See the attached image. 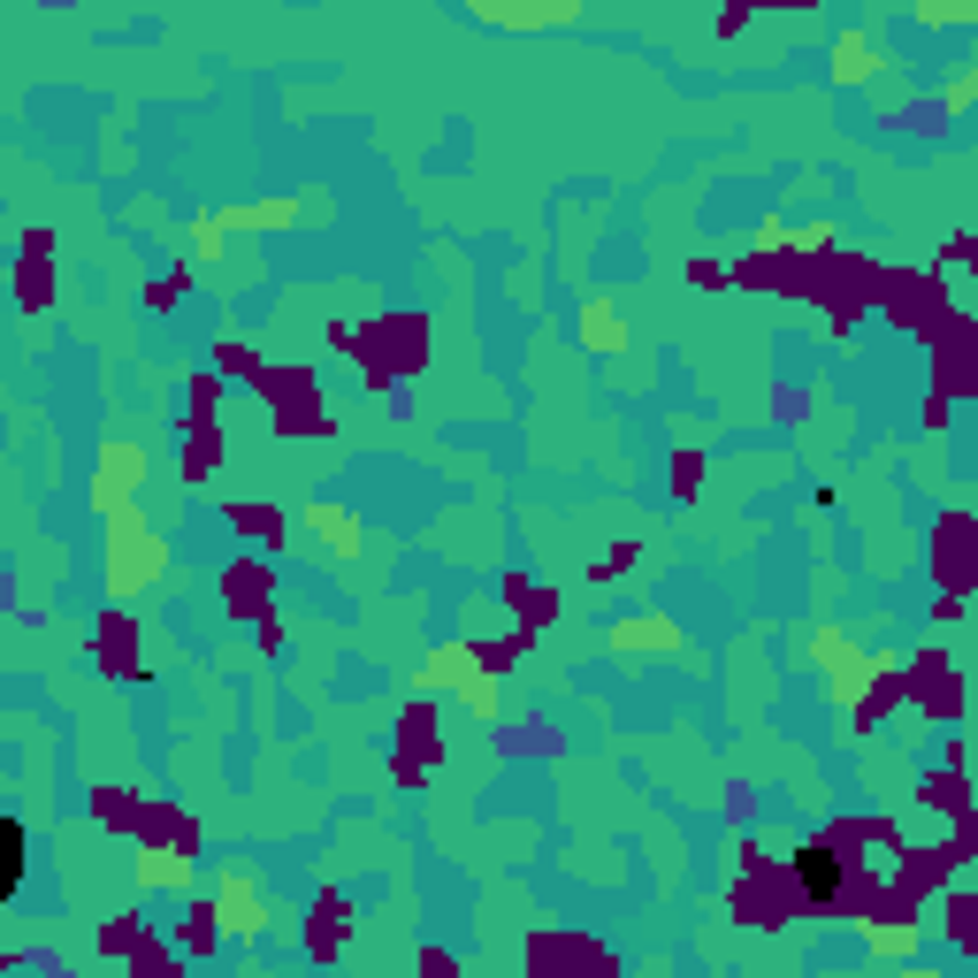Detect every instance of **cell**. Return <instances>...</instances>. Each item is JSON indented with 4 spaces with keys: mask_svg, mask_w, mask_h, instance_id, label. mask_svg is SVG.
I'll use <instances>...</instances> for the list:
<instances>
[{
    "mask_svg": "<svg viewBox=\"0 0 978 978\" xmlns=\"http://www.w3.org/2000/svg\"><path fill=\"white\" fill-rule=\"evenodd\" d=\"M153 573H161V543L146 528H131V512H123V528H115V589H138Z\"/></svg>",
    "mask_w": 978,
    "mask_h": 978,
    "instance_id": "obj_1",
    "label": "cell"
},
{
    "mask_svg": "<svg viewBox=\"0 0 978 978\" xmlns=\"http://www.w3.org/2000/svg\"><path fill=\"white\" fill-rule=\"evenodd\" d=\"M24 871H32V833H24L16 810H0V902L24 887Z\"/></svg>",
    "mask_w": 978,
    "mask_h": 978,
    "instance_id": "obj_2",
    "label": "cell"
},
{
    "mask_svg": "<svg viewBox=\"0 0 978 978\" xmlns=\"http://www.w3.org/2000/svg\"><path fill=\"white\" fill-rule=\"evenodd\" d=\"M795 887H803L810 902H833V894H841V856H833V849H795Z\"/></svg>",
    "mask_w": 978,
    "mask_h": 978,
    "instance_id": "obj_3",
    "label": "cell"
},
{
    "mask_svg": "<svg viewBox=\"0 0 978 978\" xmlns=\"http://www.w3.org/2000/svg\"><path fill=\"white\" fill-rule=\"evenodd\" d=\"M474 16L482 24H512V32H543V24H573L581 9H566V0H558V9H497V0H482Z\"/></svg>",
    "mask_w": 978,
    "mask_h": 978,
    "instance_id": "obj_4",
    "label": "cell"
},
{
    "mask_svg": "<svg viewBox=\"0 0 978 978\" xmlns=\"http://www.w3.org/2000/svg\"><path fill=\"white\" fill-rule=\"evenodd\" d=\"M138 467H146L138 451H108V482H100V505H108V512H115V497H131V482H138Z\"/></svg>",
    "mask_w": 978,
    "mask_h": 978,
    "instance_id": "obj_5",
    "label": "cell"
},
{
    "mask_svg": "<svg viewBox=\"0 0 978 978\" xmlns=\"http://www.w3.org/2000/svg\"><path fill=\"white\" fill-rule=\"evenodd\" d=\"M222 925H230V932H252V925H260V902H252L237 879H222Z\"/></svg>",
    "mask_w": 978,
    "mask_h": 978,
    "instance_id": "obj_6",
    "label": "cell"
},
{
    "mask_svg": "<svg viewBox=\"0 0 978 978\" xmlns=\"http://www.w3.org/2000/svg\"><path fill=\"white\" fill-rule=\"evenodd\" d=\"M871 70H879V62H871L864 39H841V47H833V77H841V85H856V77H871Z\"/></svg>",
    "mask_w": 978,
    "mask_h": 978,
    "instance_id": "obj_7",
    "label": "cell"
},
{
    "mask_svg": "<svg viewBox=\"0 0 978 978\" xmlns=\"http://www.w3.org/2000/svg\"><path fill=\"white\" fill-rule=\"evenodd\" d=\"M589 345H611V352L627 345V330H619V313H589Z\"/></svg>",
    "mask_w": 978,
    "mask_h": 978,
    "instance_id": "obj_8",
    "label": "cell"
},
{
    "mask_svg": "<svg viewBox=\"0 0 978 978\" xmlns=\"http://www.w3.org/2000/svg\"><path fill=\"white\" fill-rule=\"evenodd\" d=\"M138 871H146V879H153V887H169V879H184V864H176V856H161V849H153V856H146V864H138Z\"/></svg>",
    "mask_w": 978,
    "mask_h": 978,
    "instance_id": "obj_9",
    "label": "cell"
}]
</instances>
